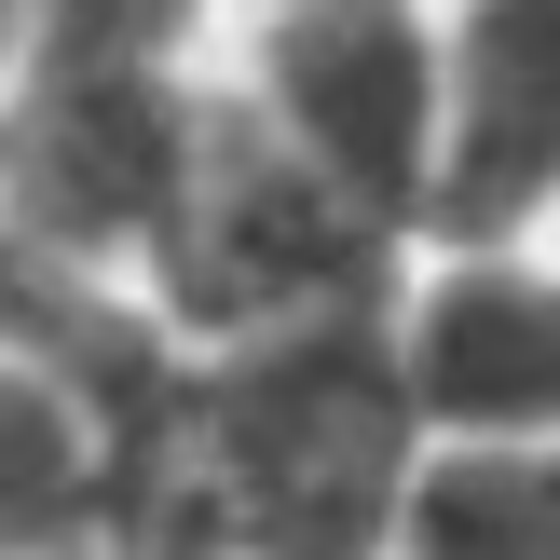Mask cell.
<instances>
[{"instance_id": "1", "label": "cell", "mask_w": 560, "mask_h": 560, "mask_svg": "<svg viewBox=\"0 0 560 560\" xmlns=\"http://www.w3.org/2000/svg\"><path fill=\"white\" fill-rule=\"evenodd\" d=\"M410 479H424V424L383 301L260 342H191L178 438L124 560H397Z\"/></svg>"}, {"instance_id": "2", "label": "cell", "mask_w": 560, "mask_h": 560, "mask_svg": "<svg viewBox=\"0 0 560 560\" xmlns=\"http://www.w3.org/2000/svg\"><path fill=\"white\" fill-rule=\"evenodd\" d=\"M397 273H410V246L370 206H342L246 96H206L164 246H151V315L178 342H260V328L370 315V301H397Z\"/></svg>"}, {"instance_id": "3", "label": "cell", "mask_w": 560, "mask_h": 560, "mask_svg": "<svg viewBox=\"0 0 560 560\" xmlns=\"http://www.w3.org/2000/svg\"><path fill=\"white\" fill-rule=\"evenodd\" d=\"M191 124H206V82H178V69L27 55L0 82V219L151 301V246H164V206H178Z\"/></svg>"}, {"instance_id": "4", "label": "cell", "mask_w": 560, "mask_h": 560, "mask_svg": "<svg viewBox=\"0 0 560 560\" xmlns=\"http://www.w3.org/2000/svg\"><path fill=\"white\" fill-rule=\"evenodd\" d=\"M246 109L315 164L342 206H370L397 246H424V206H438V14L424 0H288L260 14L246 42Z\"/></svg>"}, {"instance_id": "5", "label": "cell", "mask_w": 560, "mask_h": 560, "mask_svg": "<svg viewBox=\"0 0 560 560\" xmlns=\"http://www.w3.org/2000/svg\"><path fill=\"white\" fill-rule=\"evenodd\" d=\"M424 452L560 438V246H424L383 301Z\"/></svg>"}, {"instance_id": "6", "label": "cell", "mask_w": 560, "mask_h": 560, "mask_svg": "<svg viewBox=\"0 0 560 560\" xmlns=\"http://www.w3.org/2000/svg\"><path fill=\"white\" fill-rule=\"evenodd\" d=\"M438 96L424 246H534L560 219V0H438Z\"/></svg>"}, {"instance_id": "7", "label": "cell", "mask_w": 560, "mask_h": 560, "mask_svg": "<svg viewBox=\"0 0 560 560\" xmlns=\"http://www.w3.org/2000/svg\"><path fill=\"white\" fill-rule=\"evenodd\" d=\"M0 560H124V452L96 397L0 342Z\"/></svg>"}, {"instance_id": "8", "label": "cell", "mask_w": 560, "mask_h": 560, "mask_svg": "<svg viewBox=\"0 0 560 560\" xmlns=\"http://www.w3.org/2000/svg\"><path fill=\"white\" fill-rule=\"evenodd\" d=\"M397 560H560V438L506 452H424Z\"/></svg>"}, {"instance_id": "9", "label": "cell", "mask_w": 560, "mask_h": 560, "mask_svg": "<svg viewBox=\"0 0 560 560\" xmlns=\"http://www.w3.org/2000/svg\"><path fill=\"white\" fill-rule=\"evenodd\" d=\"M27 69V0H0V82Z\"/></svg>"}, {"instance_id": "10", "label": "cell", "mask_w": 560, "mask_h": 560, "mask_svg": "<svg viewBox=\"0 0 560 560\" xmlns=\"http://www.w3.org/2000/svg\"><path fill=\"white\" fill-rule=\"evenodd\" d=\"M260 14H288V0H260Z\"/></svg>"}]
</instances>
